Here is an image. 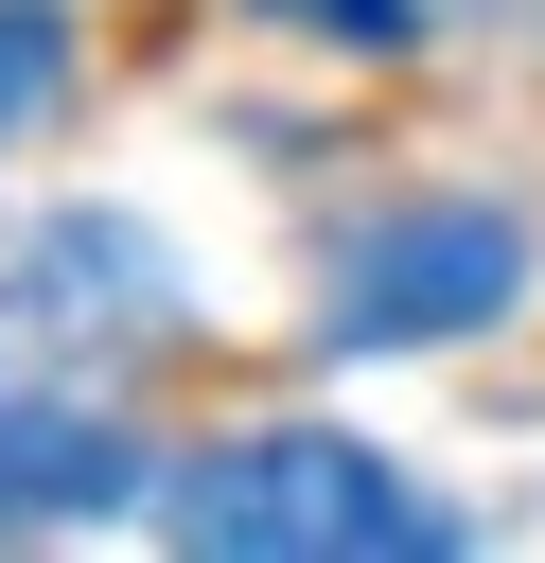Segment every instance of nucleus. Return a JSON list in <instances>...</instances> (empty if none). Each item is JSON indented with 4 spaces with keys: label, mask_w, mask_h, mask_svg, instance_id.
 I'll return each mask as SVG.
<instances>
[{
    "label": "nucleus",
    "mask_w": 545,
    "mask_h": 563,
    "mask_svg": "<svg viewBox=\"0 0 545 563\" xmlns=\"http://www.w3.org/2000/svg\"><path fill=\"white\" fill-rule=\"evenodd\" d=\"M141 510H158V545H193V563H369V545H457V510H422L404 457L352 440V422L193 440V457H158Z\"/></svg>",
    "instance_id": "f257e3e1"
},
{
    "label": "nucleus",
    "mask_w": 545,
    "mask_h": 563,
    "mask_svg": "<svg viewBox=\"0 0 545 563\" xmlns=\"http://www.w3.org/2000/svg\"><path fill=\"white\" fill-rule=\"evenodd\" d=\"M527 299V229L492 211V194H422V211H369L352 246H334V282H316V352L352 369V352H457V334H492Z\"/></svg>",
    "instance_id": "f03ea898"
},
{
    "label": "nucleus",
    "mask_w": 545,
    "mask_h": 563,
    "mask_svg": "<svg viewBox=\"0 0 545 563\" xmlns=\"http://www.w3.org/2000/svg\"><path fill=\"white\" fill-rule=\"evenodd\" d=\"M176 317V264L123 229V211H35L0 246V369H105Z\"/></svg>",
    "instance_id": "7ed1b4c3"
},
{
    "label": "nucleus",
    "mask_w": 545,
    "mask_h": 563,
    "mask_svg": "<svg viewBox=\"0 0 545 563\" xmlns=\"http://www.w3.org/2000/svg\"><path fill=\"white\" fill-rule=\"evenodd\" d=\"M141 493H158V457H141L88 387L0 369V528H88V510H141Z\"/></svg>",
    "instance_id": "20e7f679"
},
{
    "label": "nucleus",
    "mask_w": 545,
    "mask_h": 563,
    "mask_svg": "<svg viewBox=\"0 0 545 563\" xmlns=\"http://www.w3.org/2000/svg\"><path fill=\"white\" fill-rule=\"evenodd\" d=\"M53 88H70V18H53V0H0V141H18Z\"/></svg>",
    "instance_id": "39448f33"
},
{
    "label": "nucleus",
    "mask_w": 545,
    "mask_h": 563,
    "mask_svg": "<svg viewBox=\"0 0 545 563\" xmlns=\"http://www.w3.org/2000/svg\"><path fill=\"white\" fill-rule=\"evenodd\" d=\"M264 18H299L316 53H404L422 35V0H264Z\"/></svg>",
    "instance_id": "423d86ee"
}]
</instances>
